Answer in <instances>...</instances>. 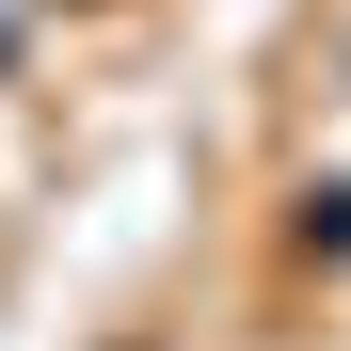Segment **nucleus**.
<instances>
[{
	"mask_svg": "<svg viewBox=\"0 0 351 351\" xmlns=\"http://www.w3.org/2000/svg\"><path fill=\"white\" fill-rule=\"evenodd\" d=\"M32 64V0H0V80H16Z\"/></svg>",
	"mask_w": 351,
	"mask_h": 351,
	"instance_id": "nucleus-1",
	"label": "nucleus"
}]
</instances>
